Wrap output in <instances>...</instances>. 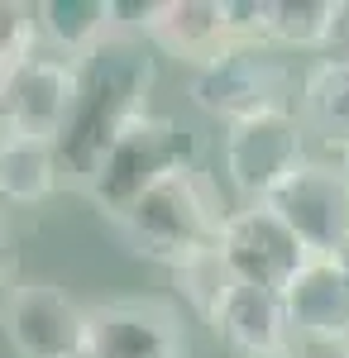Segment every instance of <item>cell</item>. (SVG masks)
Segmentation results:
<instances>
[{"instance_id": "6da1fadb", "label": "cell", "mask_w": 349, "mask_h": 358, "mask_svg": "<svg viewBox=\"0 0 349 358\" xmlns=\"http://www.w3.org/2000/svg\"><path fill=\"white\" fill-rule=\"evenodd\" d=\"M153 48L135 38V34H115L101 48L72 62V106L57 129V167L67 182H86L96 177V167L106 163L115 138L135 124L139 115H149V96H153Z\"/></svg>"}, {"instance_id": "7a4b0ae2", "label": "cell", "mask_w": 349, "mask_h": 358, "mask_svg": "<svg viewBox=\"0 0 349 358\" xmlns=\"http://www.w3.org/2000/svg\"><path fill=\"white\" fill-rule=\"evenodd\" d=\"M115 224L135 244V253L158 258L167 268H182V263H191V258H201V253H211L220 244L225 210H220L211 177L201 167H191V172H177V177L158 182Z\"/></svg>"}, {"instance_id": "3957f363", "label": "cell", "mask_w": 349, "mask_h": 358, "mask_svg": "<svg viewBox=\"0 0 349 358\" xmlns=\"http://www.w3.org/2000/svg\"><path fill=\"white\" fill-rule=\"evenodd\" d=\"M201 167V138L172 115H139L125 134L115 138L106 163L86 182V196L106 210V220H120L135 201L153 192L158 182Z\"/></svg>"}, {"instance_id": "277c9868", "label": "cell", "mask_w": 349, "mask_h": 358, "mask_svg": "<svg viewBox=\"0 0 349 358\" xmlns=\"http://www.w3.org/2000/svg\"><path fill=\"white\" fill-rule=\"evenodd\" d=\"M191 101L211 120L240 124L268 110H296V82L278 48H249V43H230L220 57L206 67H196L191 77Z\"/></svg>"}, {"instance_id": "5b68a950", "label": "cell", "mask_w": 349, "mask_h": 358, "mask_svg": "<svg viewBox=\"0 0 349 358\" xmlns=\"http://www.w3.org/2000/svg\"><path fill=\"white\" fill-rule=\"evenodd\" d=\"M301 167H306V129L296 110H268L225 129V177L244 196V206H264Z\"/></svg>"}, {"instance_id": "8992f818", "label": "cell", "mask_w": 349, "mask_h": 358, "mask_svg": "<svg viewBox=\"0 0 349 358\" xmlns=\"http://www.w3.org/2000/svg\"><path fill=\"white\" fill-rule=\"evenodd\" d=\"M220 258L230 277L240 287H259V292H287L292 277L306 268V244L296 239L287 220L273 210V206H240L230 210L220 224Z\"/></svg>"}, {"instance_id": "52a82bcc", "label": "cell", "mask_w": 349, "mask_h": 358, "mask_svg": "<svg viewBox=\"0 0 349 358\" xmlns=\"http://www.w3.org/2000/svg\"><path fill=\"white\" fill-rule=\"evenodd\" d=\"M264 206L287 220L311 258H349V177L340 163L306 158V167L292 172Z\"/></svg>"}, {"instance_id": "ba28073f", "label": "cell", "mask_w": 349, "mask_h": 358, "mask_svg": "<svg viewBox=\"0 0 349 358\" xmlns=\"http://www.w3.org/2000/svg\"><path fill=\"white\" fill-rule=\"evenodd\" d=\"M0 330L15 358H86V306L57 282H15L0 306Z\"/></svg>"}, {"instance_id": "9c48e42d", "label": "cell", "mask_w": 349, "mask_h": 358, "mask_svg": "<svg viewBox=\"0 0 349 358\" xmlns=\"http://www.w3.org/2000/svg\"><path fill=\"white\" fill-rule=\"evenodd\" d=\"M91 358H187L182 310L158 296H120L86 310Z\"/></svg>"}, {"instance_id": "30bf717a", "label": "cell", "mask_w": 349, "mask_h": 358, "mask_svg": "<svg viewBox=\"0 0 349 358\" xmlns=\"http://www.w3.org/2000/svg\"><path fill=\"white\" fill-rule=\"evenodd\" d=\"M67 106H72V62L34 53L10 77V91L0 101V124L10 134L57 138L62 120H67Z\"/></svg>"}, {"instance_id": "8fae6325", "label": "cell", "mask_w": 349, "mask_h": 358, "mask_svg": "<svg viewBox=\"0 0 349 358\" xmlns=\"http://www.w3.org/2000/svg\"><path fill=\"white\" fill-rule=\"evenodd\" d=\"M282 306L292 339H349V258H306Z\"/></svg>"}, {"instance_id": "7c38bea8", "label": "cell", "mask_w": 349, "mask_h": 358, "mask_svg": "<svg viewBox=\"0 0 349 358\" xmlns=\"http://www.w3.org/2000/svg\"><path fill=\"white\" fill-rule=\"evenodd\" d=\"M144 43L158 53L206 67L220 57L235 38H230V20H225V0H158L153 20L144 29Z\"/></svg>"}, {"instance_id": "4fadbf2b", "label": "cell", "mask_w": 349, "mask_h": 358, "mask_svg": "<svg viewBox=\"0 0 349 358\" xmlns=\"http://www.w3.org/2000/svg\"><path fill=\"white\" fill-rule=\"evenodd\" d=\"M211 330L244 358H282L292 349V325H287V306L278 292L259 287H230V296L220 301Z\"/></svg>"}, {"instance_id": "5bb4252c", "label": "cell", "mask_w": 349, "mask_h": 358, "mask_svg": "<svg viewBox=\"0 0 349 358\" xmlns=\"http://www.w3.org/2000/svg\"><path fill=\"white\" fill-rule=\"evenodd\" d=\"M296 120L325 148L349 153V62H316L296 86Z\"/></svg>"}, {"instance_id": "9a60e30c", "label": "cell", "mask_w": 349, "mask_h": 358, "mask_svg": "<svg viewBox=\"0 0 349 358\" xmlns=\"http://www.w3.org/2000/svg\"><path fill=\"white\" fill-rule=\"evenodd\" d=\"M39 15V38H48L67 62L86 57L91 48H101L106 38H115V0H43L34 5Z\"/></svg>"}, {"instance_id": "2e32d148", "label": "cell", "mask_w": 349, "mask_h": 358, "mask_svg": "<svg viewBox=\"0 0 349 358\" xmlns=\"http://www.w3.org/2000/svg\"><path fill=\"white\" fill-rule=\"evenodd\" d=\"M62 182L53 138H29L0 129V201L15 206H34L43 196H53V187Z\"/></svg>"}, {"instance_id": "e0dca14e", "label": "cell", "mask_w": 349, "mask_h": 358, "mask_svg": "<svg viewBox=\"0 0 349 358\" xmlns=\"http://www.w3.org/2000/svg\"><path fill=\"white\" fill-rule=\"evenodd\" d=\"M335 0H268V48L321 53Z\"/></svg>"}, {"instance_id": "ac0fdd59", "label": "cell", "mask_w": 349, "mask_h": 358, "mask_svg": "<svg viewBox=\"0 0 349 358\" xmlns=\"http://www.w3.org/2000/svg\"><path fill=\"white\" fill-rule=\"evenodd\" d=\"M172 282H177L182 301H187L206 325L215 320L220 301H225V296H230V287H235V277H230V268H225L220 248L201 253V258H191V263H182V268H172Z\"/></svg>"}, {"instance_id": "d6986e66", "label": "cell", "mask_w": 349, "mask_h": 358, "mask_svg": "<svg viewBox=\"0 0 349 358\" xmlns=\"http://www.w3.org/2000/svg\"><path fill=\"white\" fill-rule=\"evenodd\" d=\"M34 53H39V15H34V5L0 0V57L25 62Z\"/></svg>"}, {"instance_id": "ffe728a7", "label": "cell", "mask_w": 349, "mask_h": 358, "mask_svg": "<svg viewBox=\"0 0 349 358\" xmlns=\"http://www.w3.org/2000/svg\"><path fill=\"white\" fill-rule=\"evenodd\" d=\"M321 62H349V0H335V15H330V34H325Z\"/></svg>"}, {"instance_id": "44dd1931", "label": "cell", "mask_w": 349, "mask_h": 358, "mask_svg": "<svg viewBox=\"0 0 349 358\" xmlns=\"http://www.w3.org/2000/svg\"><path fill=\"white\" fill-rule=\"evenodd\" d=\"M287 358H349V339H292Z\"/></svg>"}, {"instance_id": "7402d4cb", "label": "cell", "mask_w": 349, "mask_h": 358, "mask_svg": "<svg viewBox=\"0 0 349 358\" xmlns=\"http://www.w3.org/2000/svg\"><path fill=\"white\" fill-rule=\"evenodd\" d=\"M15 258H10V248H5V234H0V306H5V296L15 292Z\"/></svg>"}, {"instance_id": "603a6c76", "label": "cell", "mask_w": 349, "mask_h": 358, "mask_svg": "<svg viewBox=\"0 0 349 358\" xmlns=\"http://www.w3.org/2000/svg\"><path fill=\"white\" fill-rule=\"evenodd\" d=\"M340 167H345V177H349V153H345V163H340Z\"/></svg>"}, {"instance_id": "cb8c5ba5", "label": "cell", "mask_w": 349, "mask_h": 358, "mask_svg": "<svg viewBox=\"0 0 349 358\" xmlns=\"http://www.w3.org/2000/svg\"><path fill=\"white\" fill-rule=\"evenodd\" d=\"M86 358H91V354H86Z\"/></svg>"}, {"instance_id": "d4e9b609", "label": "cell", "mask_w": 349, "mask_h": 358, "mask_svg": "<svg viewBox=\"0 0 349 358\" xmlns=\"http://www.w3.org/2000/svg\"><path fill=\"white\" fill-rule=\"evenodd\" d=\"M282 358H287V354H282Z\"/></svg>"}]
</instances>
